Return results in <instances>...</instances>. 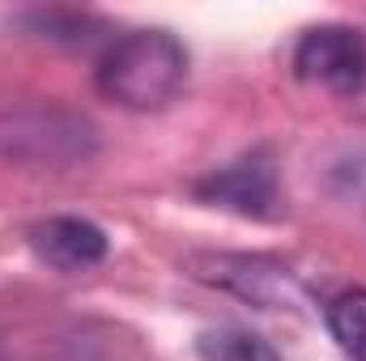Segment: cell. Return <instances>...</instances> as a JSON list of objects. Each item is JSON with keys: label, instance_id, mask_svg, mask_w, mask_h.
I'll return each mask as SVG.
<instances>
[{"label": "cell", "instance_id": "8992f818", "mask_svg": "<svg viewBox=\"0 0 366 361\" xmlns=\"http://www.w3.org/2000/svg\"><path fill=\"white\" fill-rule=\"evenodd\" d=\"M328 332L345 357L366 361V289H345L328 302Z\"/></svg>", "mask_w": 366, "mask_h": 361}, {"label": "cell", "instance_id": "52a82bcc", "mask_svg": "<svg viewBox=\"0 0 366 361\" xmlns=\"http://www.w3.org/2000/svg\"><path fill=\"white\" fill-rule=\"evenodd\" d=\"M196 353H200V361H281L269 340H260L252 332H239V327L204 332L196 340Z\"/></svg>", "mask_w": 366, "mask_h": 361}, {"label": "cell", "instance_id": "3957f363", "mask_svg": "<svg viewBox=\"0 0 366 361\" xmlns=\"http://www.w3.org/2000/svg\"><path fill=\"white\" fill-rule=\"evenodd\" d=\"M196 195L217 204V208H230V213H243V217H269L281 200L277 191V166L269 153H247L213 175L196 183Z\"/></svg>", "mask_w": 366, "mask_h": 361}, {"label": "cell", "instance_id": "5b68a950", "mask_svg": "<svg viewBox=\"0 0 366 361\" xmlns=\"http://www.w3.org/2000/svg\"><path fill=\"white\" fill-rule=\"evenodd\" d=\"M200 276L213 285H226L243 298H252L256 306H281L298 293V285L290 280V272L269 264V260H247V255H213L200 264Z\"/></svg>", "mask_w": 366, "mask_h": 361}, {"label": "cell", "instance_id": "6da1fadb", "mask_svg": "<svg viewBox=\"0 0 366 361\" xmlns=\"http://www.w3.org/2000/svg\"><path fill=\"white\" fill-rule=\"evenodd\" d=\"M98 93L124 111H162L187 81V51L167 30H132L98 60Z\"/></svg>", "mask_w": 366, "mask_h": 361}, {"label": "cell", "instance_id": "7a4b0ae2", "mask_svg": "<svg viewBox=\"0 0 366 361\" xmlns=\"http://www.w3.org/2000/svg\"><path fill=\"white\" fill-rule=\"evenodd\" d=\"M294 73L311 86L354 93L366 86V39L354 26H311L294 47Z\"/></svg>", "mask_w": 366, "mask_h": 361}, {"label": "cell", "instance_id": "277c9868", "mask_svg": "<svg viewBox=\"0 0 366 361\" xmlns=\"http://www.w3.org/2000/svg\"><path fill=\"white\" fill-rule=\"evenodd\" d=\"M30 247L43 264L60 272H81L102 264L107 255V234L86 217H47L43 225L30 230Z\"/></svg>", "mask_w": 366, "mask_h": 361}]
</instances>
